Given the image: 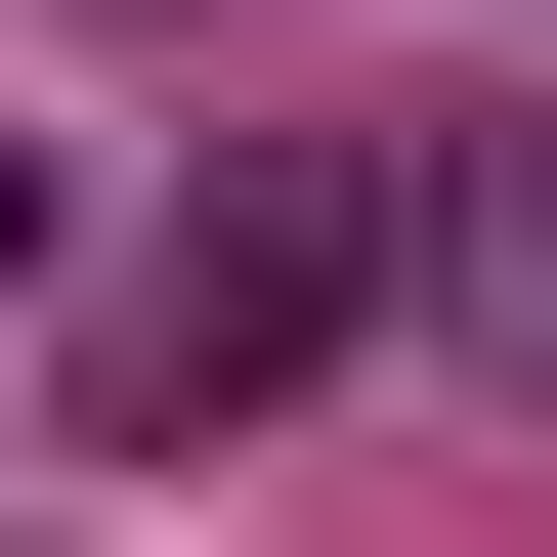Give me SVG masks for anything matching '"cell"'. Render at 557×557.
Returning <instances> with one entry per match:
<instances>
[{"label": "cell", "instance_id": "cell-2", "mask_svg": "<svg viewBox=\"0 0 557 557\" xmlns=\"http://www.w3.org/2000/svg\"><path fill=\"white\" fill-rule=\"evenodd\" d=\"M386 300H429V344H515V386H557V86H515V129H429V172H386Z\"/></svg>", "mask_w": 557, "mask_h": 557}, {"label": "cell", "instance_id": "cell-3", "mask_svg": "<svg viewBox=\"0 0 557 557\" xmlns=\"http://www.w3.org/2000/svg\"><path fill=\"white\" fill-rule=\"evenodd\" d=\"M0 300H44V129H0Z\"/></svg>", "mask_w": 557, "mask_h": 557}, {"label": "cell", "instance_id": "cell-1", "mask_svg": "<svg viewBox=\"0 0 557 557\" xmlns=\"http://www.w3.org/2000/svg\"><path fill=\"white\" fill-rule=\"evenodd\" d=\"M344 344H386V172H214L172 258H129V429H172V472H214V429H300Z\"/></svg>", "mask_w": 557, "mask_h": 557}]
</instances>
